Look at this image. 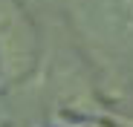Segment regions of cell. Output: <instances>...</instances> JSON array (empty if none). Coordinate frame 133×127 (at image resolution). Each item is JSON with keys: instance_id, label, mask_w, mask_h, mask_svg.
Wrapping results in <instances>:
<instances>
[{"instance_id": "1", "label": "cell", "mask_w": 133, "mask_h": 127, "mask_svg": "<svg viewBox=\"0 0 133 127\" xmlns=\"http://www.w3.org/2000/svg\"><path fill=\"white\" fill-rule=\"evenodd\" d=\"M38 58V40L32 20L17 3L0 0V75L6 81H20L32 72Z\"/></svg>"}]
</instances>
